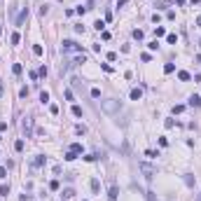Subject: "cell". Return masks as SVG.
Masks as SVG:
<instances>
[{"instance_id": "27", "label": "cell", "mask_w": 201, "mask_h": 201, "mask_svg": "<svg viewBox=\"0 0 201 201\" xmlns=\"http://www.w3.org/2000/svg\"><path fill=\"white\" fill-rule=\"evenodd\" d=\"M14 150H17V152H21V150H24V140H17V143H14Z\"/></svg>"}, {"instance_id": "37", "label": "cell", "mask_w": 201, "mask_h": 201, "mask_svg": "<svg viewBox=\"0 0 201 201\" xmlns=\"http://www.w3.org/2000/svg\"><path fill=\"white\" fill-rule=\"evenodd\" d=\"M0 178H7V168H2V166H0Z\"/></svg>"}, {"instance_id": "7", "label": "cell", "mask_w": 201, "mask_h": 201, "mask_svg": "<svg viewBox=\"0 0 201 201\" xmlns=\"http://www.w3.org/2000/svg\"><path fill=\"white\" fill-rule=\"evenodd\" d=\"M44 161H47V157H44V154H37V157L33 159V166L40 168V166H44Z\"/></svg>"}, {"instance_id": "20", "label": "cell", "mask_w": 201, "mask_h": 201, "mask_svg": "<svg viewBox=\"0 0 201 201\" xmlns=\"http://www.w3.org/2000/svg\"><path fill=\"white\" fill-rule=\"evenodd\" d=\"M173 70H175V66H173V63H166V66H164V73H166V75H171Z\"/></svg>"}, {"instance_id": "41", "label": "cell", "mask_w": 201, "mask_h": 201, "mask_svg": "<svg viewBox=\"0 0 201 201\" xmlns=\"http://www.w3.org/2000/svg\"><path fill=\"white\" fill-rule=\"evenodd\" d=\"M196 201H201V196H196Z\"/></svg>"}, {"instance_id": "18", "label": "cell", "mask_w": 201, "mask_h": 201, "mask_svg": "<svg viewBox=\"0 0 201 201\" xmlns=\"http://www.w3.org/2000/svg\"><path fill=\"white\" fill-rule=\"evenodd\" d=\"M133 37H136V40H143V37H145V33H143L140 28H136V31H133Z\"/></svg>"}, {"instance_id": "39", "label": "cell", "mask_w": 201, "mask_h": 201, "mask_svg": "<svg viewBox=\"0 0 201 201\" xmlns=\"http://www.w3.org/2000/svg\"><path fill=\"white\" fill-rule=\"evenodd\" d=\"M175 2H178V5H185V0H175Z\"/></svg>"}, {"instance_id": "40", "label": "cell", "mask_w": 201, "mask_h": 201, "mask_svg": "<svg viewBox=\"0 0 201 201\" xmlns=\"http://www.w3.org/2000/svg\"><path fill=\"white\" fill-rule=\"evenodd\" d=\"M196 24H199V26H201V17H199V19H196Z\"/></svg>"}, {"instance_id": "42", "label": "cell", "mask_w": 201, "mask_h": 201, "mask_svg": "<svg viewBox=\"0 0 201 201\" xmlns=\"http://www.w3.org/2000/svg\"><path fill=\"white\" fill-rule=\"evenodd\" d=\"M199 47H201V40H199Z\"/></svg>"}, {"instance_id": "16", "label": "cell", "mask_w": 201, "mask_h": 201, "mask_svg": "<svg viewBox=\"0 0 201 201\" xmlns=\"http://www.w3.org/2000/svg\"><path fill=\"white\" fill-rule=\"evenodd\" d=\"M154 35H157V37L166 35V28H164V26H157V28H154Z\"/></svg>"}, {"instance_id": "3", "label": "cell", "mask_w": 201, "mask_h": 201, "mask_svg": "<svg viewBox=\"0 0 201 201\" xmlns=\"http://www.w3.org/2000/svg\"><path fill=\"white\" fill-rule=\"evenodd\" d=\"M101 108H103V112L112 115V112H117L122 105H119V101H115V98H108V101H101Z\"/></svg>"}, {"instance_id": "1", "label": "cell", "mask_w": 201, "mask_h": 201, "mask_svg": "<svg viewBox=\"0 0 201 201\" xmlns=\"http://www.w3.org/2000/svg\"><path fill=\"white\" fill-rule=\"evenodd\" d=\"M61 52L63 54H84V49H82V44L73 42V40H63L61 42Z\"/></svg>"}, {"instance_id": "4", "label": "cell", "mask_w": 201, "mask_h": 201, "mask_svg": "<svg viewBox=\"0 0 201 201\" xmlns=\"http://www.w3.org/2000/svg\"><path fill=\"white\" fill-rule=\"evenodd\" d=\"M138 168L143 171V173H145V178H148V180H150V178H152L154 173H157V168H154V166H150V164H138Z\"/></svg>"}, {"instance_id": "29", "label": "cell", "mask_w": 201, "mask_h": 201, "mask_svg": "<svg viewBox=\"0 0 201 201\" xmlns=\"http://www.w3.org/2000/svg\"><path fill=\"white\" fill-rule=\"evenodd\" d=\"M101 68H103L105 73H112V66H110V63H101Z\"/></svg>"}, {"instance_id": "25", "label": "cell", "mask_w": 201, "mask_h": 201, "mask_svg": "<svg viewBox=\"0 0 201 201\" xmlns=\"http://www.w3.org/2000/svg\"><path fill=\"white\" fill-rule=\"evenodd\" d=\"M33 54H35V56H42V47H40V44H35V47H33Z\"/></svg>"}, {"instance_id": "33", "label": "cell", "mask_w": 201, "mask_h": 201, "mask_svg": "<svg viewBox=\"0 0 201 201\" xmlns=\"http://www.w3.org/2000/svg\"><path fill=\"white\" fill-rule=\"evenodd\" d=\"M49 112H52V115H59V105H49Z\"/></svg>"}, {"instance_id": "23", "label": "cell", "mask_w": 201, "mask_h": 201, "mask_svg": "<svg viewBox=\"0 0 201 201\" xmlns=\"http://www.w3.org/2000/svg\"><path fill=\"white\" fill-rule=\"evenodd\" d=\"M91 190H94V192H98V190H101V183H98L96 178H94V180H91Z\"/></svg>"}, {"instance_id": "17", "label": "cell", "mask_w": 201, "mask_h": 201, "mask_svg": "<svg viewBox=\"0 0 201 201\" xmlns=\"http://www.w3.org/2000/svg\"><path fill=\"white\" fill-rule=\"evenodd\" d=\"M9 194V185H0V196H7Z\"/></svg>"}, {"instance_id": "28", "label": "cell", "mask_w": 201, "mask_h": 201, "mask_svg": "<svg viewBox=\"0 0 201 201\" xmlns=\"http://www.w3.org/2000/svg\"><path fill=\"white\" fill-rule=\"evenodd\" d=\"M94 28H96V31H103V28H105V24H103V21H101V19H98L96 24H94Z\"/></svg>"}, {"instance_id": "31", "label": "cell", "mask_w": 201, "mask_h": 201, "mask_svg": "<svg viewBox=\"0 0 201 201\" xmlns=\"http://www.w3.org/2000/svg\"><path fill=\"white\" fill-rule=\"evenodd\" d=\"M98 96H101V89L94 87V89H91V98H98Z\"/></svg>"}, {"instance_id": "11", "label": "cell", "mask_w": 201, "mask_h": 201, "mask_svg": "<svg viewBox=\"0 0 201 201\" xmlns=\"http://www.w3.org/2000/svg\"><path fill=\"white\" fill-rule=\"evenodd\" d=\"M129 96H131V101H140V98H143V91H140V89H131Z\"/></svg>"}, {"instance_id": "8", "label": "cell", "mask_w": 201, "mask_h": 201, "mask_svg": "<svg viewBox=\"0 0 201 201\" xmlns=\"http://www.w3.org/2000/svg\"><path fill=\"white\" fill-rule=\"evenodd\" d=\"M178 79H180V82H190V79H192V75H190L187 70H180V73H178Z\"/></svg>"}, {"instance_id": "34", "label": "cell", "mask_w": 201, "mask_h": 201, "mask_svg": "<svg viewBox=\"0 0 201 201\" xmlns=\"http://www.w3.org/2000/svg\"><path fill=\"white\" fill-rule=\"evenodd\" d=\"M49 190H59V180H52L49 183Z\"/></svg>"}, {"instance_id": "24", "label": "cell", "mask_w": 201, "mask_h": 201, "mask_svg": "<svg viewBox=\"0 0 201 201\" xmlns=\"http://www.w3.org/2000/svg\"><path fill=\"white\" fill-rule=\"evenodd\" d=\"M9 40H12V44H19V40H21V35H19V33H12V37H9Z\"/></svg>"}, {"instance_id": "12", "label": "cell", "mask_w": 201, "mask_h": 201, "mask_svg": "<svg viewBox=\"0 0 201 201\" xmlns=\"http://www.w3.org/2000/svg\"><path fill=\"white\" fill-rule=\"evenodd\" d=\"M166 42L168 44H175V42H178V35H175V33H168L166 35Z\"/></svg>"}, {"instance_id": "19", "label": "cell", "mask_w": 201, "mask_h": 201, "mask_svg": "<svg viewBox=\"0 0 201 201\" xmlns=\"http://www.w3.org/2000/svg\"><path fill=\"white\" fill-rule=\"evenodd\" d=\"M63 196H66V199H73V196H75V190H63Z\"/></svg>"}, {"instance_id": "2", "label": "cell", "mask_w": 201, "mask_h": 201, "mask_svg": "<svg viewBox=\"0 0 201 201\" xmlns=\"http://www.w3.org/2000/svg\"><path fill=\"white\" fill-rule=\"evenodd\" d=\"M84 61H87V56H84V54H77V56L68 59L66 63H61V73H68L70 68H77L79 63H84Z\"/></svg>"}, {"instance_id": "35", "label": "cell", "mask_w": 201, "mask_h": 201, "mask_svg": "<svg viewBox=\"0 0 201 201\" xmlns=\"http://www.w3.org/2000/svg\"><path fill=\"white\" fill-rule=\"evenodd\" d=\"M164 124H166V129H173V126H175V122H173V119H166Z\"/></svg>"}, {"instance_id": "14", "label": "cell", "mask_w": 201, "mask_h": 201, "mask_svg": "<svg viewBox=\"0 0 201 201\" xmlns=\"http://www.w3.org/2000/svg\"><path fill=\"white\" fill-rule=\"evenodd\" d=\"M70 150H73L75 154H82V145H79V143H73V145H70Z\"/></svg>"}, {"instance_id": "6", "label": "cell", "mask_w": 201, "mask_h": 201, "mask_svg": "<svg viewBox=\"0 0 201 201\" xmlns=\"http://www.w3.org/2000/svg\"><path fill=\"white\" fill-rule=\"evenodd\" d=\"M117 194H119V190H117L115 185H110V190H108V199H110V201H117Z\"/></svg>"}, {"instance_id": "9", "label": "cell", "mask_w": 201, "mask_h": 201, "mask_svg": "<svg viewBox=\"0 0 201 201\" xmlns=\"http://www.w3.org/2000/svg\"><path fill=\"white\" fill-rule=\"evenodd\" d=\"M190 105H192V108H201V96H196V94L190 96Z\"/></svg>"}, {"instance_id": "10", "label": "cell", "mask_w": 201, "mask_h": 201, "mask_svg": "<svg viewBox=\"0 0 201 201\" xmlns=\"http://www.w3.org/2000/svg\"><path fill=\"white\" fill-rule=\"evenodd\" d=\"M26 19H28V9H21V14L17 17V26H21V24H24Z\"/></svg>"}, {"instance_id": "21", "label": "cell", "mask_w": 201, "mask_h": 201, "mask_svg": "<svg viewBox=\"0 0 201 201\" xmlns=\"http://www.w3.org/2000/svg\"><path fill=\"white\" fill-rule=\"evenodd\" d=\"M40 101H42V103H49V94H47V91H40Z\"/></svg>"}, {"instance_id": "36", "label": "cell", "mask_w": 201, "mask_h": 201, "mask_svg": "<svg viewBox=\"0 0 201 201\" xmlns=\"http://www.w3.org/2000/svg\"><path fill=\"white\" fill-rule=\"evenodd\" d=\"M84 159H87V161H96V159H98V154H87Z\"/></svg>"}, {"instance_id": "43", "label": "cell", "mask_w": 201, "mask_h": 201, "mask_svg": "<svg viewBox=\"0 0 201 201\" xmlns=\"http://www.w3.org/2000/svg\"><path fill=\"white\" fill-rule=\"evenodd\" d=\"M0 33H2V28H0Z\"/></svg>"}, {"instance_id": "32", "label": "cell", "mask_w": 201, "mask_h": 201, "mask_svg": "<svg viewBox=\"0 0 201 201\" xmlns=\"http://www.w3.org/2000/svg\"><path fill=\"white\" fill-rule=\"evenodd\" d=\"M148 47H150V49H152V52H154V49H157V47H159V42H157V40H152V42H150Z\"/></svg>"}, {"instance_id": "30", "label": "cell", "mask_w": 201, "mask_h": 201, "mask_svg": "<svg viewBox=\"0 0 201 201\" xmlns=\"http://www.w3.org/2000/svg\"><path fill=\"white\" fill-rule=\"evenodd\" d=\"M183 110H185V105H173V112H175V115H180Z\"/></svg>"}, {"instance_id": "15", "label": "cell", "mask_w": 201, "mask_h": 201, "mask_svg": "<svg viewBox=\"0 0 201 201\" xmlns=\"http://www.w3.org/2000/svg\"><path fill=\"white\" fill-rule=\"evenodd\" d=\"M75 159H77V154H75L73 150H68V152H66V161H75Z\"/></svg>"}, {"instance_id": "22", "label": "cell", "mask_w": 201, "mask_h": 201, "mask_svg": "<svg viewBox=\"0 0 201 201\" xmlns=\"http://www.w3.org/2000/svg\"><path fill=\"white\" fill-rule=\"evenodd\" d=\"M73 115H75V117H82V108H79V105H73Z\"/></svg>"}, {"instance_id": "13", "label": "cell", "mask_w": 201, "mask_h": 201, "mask_svg": "<svg viewBox=\"0 0 201 201\" xmlns=\"http://www.w3.org/2000/svg\"><path fill=\"white\" fill-rule=\"evenodd\" d=\"M21 70H24L21 63H14V66H12V73H14V75H21Z\"/></svg>"}, {"instance_id": "26", "label": "cell", "mask_w": 201, "mask_h": 201, "mask_svg": "<svg viewBox=\"0 0 201 201\" xmlns=\"http://www.w3.org/2000/svg\"><path fill=\"white\" fill-rule=\"evenodd\" d=\"M145 154H148V157H152V159L159 157V152H154V150H145Z\"/></svg>"}, {"instance_id": "5", "label": "cell", "mask_w": 201, "mask_h": 201, "mask_svg": "<svg viewBox=\"0 0 201 201\" xmlns=\"http://www.w3.org/2000/svg\"><path fill=\"white\" fill-rule=\"evenodd\" d=\"M24 131H26V138H31V131H33V119L31 117L24 119Z\"/></svg>"}, {"instance_id": "38", "label": "cell", "mask_w": 201, "mask_h": 201, "mask_svg": "<svg viewBox=\"0 0 201 201\" xmlns=\"http://www.w3.org/2000/svg\"><path fill=\"white\" fill-rule=\"evenodd\" d=\"M126 2H129V0H117V7H124Z\"/></svg>"}, {"instance_id": "44", "label": "cell", "mask_w": 201, "mask_h": 201, "mask_svg": "<svg viewBox=\"0 0 201 201\" xmlns=\"http://www.w3.org/2000/svg\"><path fill=\"white\" fill-rule=\"evenodd\" d=\"M0 91H2V87H0Z\"/></svg>"}]
</instances>
